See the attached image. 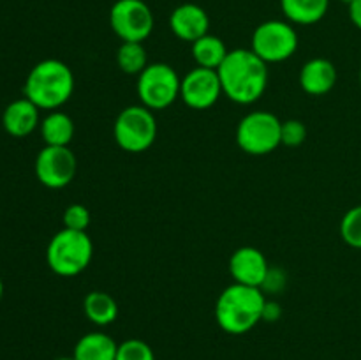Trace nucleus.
I'll return each instance as SVG.
<instances>
[{
    "label": "nucleus",
    "instance_id": "nucleus-1",
    "mask_svg": "<svg viewBox=\"0 0 361 360\" xmlns=\"http://www.w3.org/2000/svg\"><path fill=\"white\" fill-rule=\"evenodd\" d=\"M217 73L222 94L236 104H252L259 101L268 87V64L252 49H231Z\"/></svg>",
    "mask_w": 361,
    "mask_h": 360
},
{
    "label": "nucleus",
    "instance_id": "nucleus-2",
    "mask_svg": "<svg viewBox=\"0 0 361 360\" xmlns=\"http://www.w3.org/2000/svg\"><path fill=\"white\" fill-rule=\"evenodd\" d=\"M264 304L267 296L263 289L233 282L219 295L215 304V320L228 334H247L263 320Z\"/></svg>",
    "mask_w": 361,
    "mask_h": 360
},
{
    "label": "nucleus",
    "instance_id": "nucleus-3",
    "mask_svg": "<svg viewBox=\"0 0 361 360\" xmlns=\"http://www.w3.org/2000/svg\"><path fill=\"white\" fill-rule=\"evenodd\" d=\"M74 92V74L66 62L46 59L35 64L25 81V97L39 109H59Z\"/></svg>",
    "mask_w": 361,
    "mask_h": 360
},
{
    "label": "nucleus",
    "instance_id": "nucleus-4",
    "mask_svg": "<svg viewBox=\"0 0 361 360\" xmlns=\"http://www.w3.org/2000/svg\"><path fill=\"white\" fill-rule=\"evenodd\" d=\"M94 244L87 232L63 228L53 235L46 249L48 267L62 277H74L90 265Z\"/></svg>",
    "mask_w": 361,
    "mask_h": 360
},
{
    "label": "nucleus",
    "instance_id": "nucleus-5",
    "mask_svg": "<svg viewBox=\"0 0 361 360\" xmlns=\"http://www.w3.org/2000/svg\"><path fill=\"white\" fill-rule=\"evenodd\" d=\"M113 134L118 147L129 154L148 150L157 138V120L154 112L143 104L127 106L116 116Z\"/></svg>",
    "mask_w": 361,
    "mask_h": 360
},
{
    "label": "nucleus",
    "instance_id": "nucleus-6",
    "mask_svg": "<svg viewBox=\"0 0 361 360\" xmlns=\"http://www.w3.org/2000/svg\"><path fill=\"white\" fill-rule=\"evenodd\" d=\"M180 87L182 80L178 73L169 64L155 62L148 64L137 76L136 88L141 104L152 112H159L169 108L180 97Z\"/></svg>",
    "mask_w": 361,
    "mask_h": 360
},
{
    "label": "nucleus",
    "instance_id": "nucleus-7",
    "mask_svg": "<svg viewBox=\"0 0 361 360\" xmlns=\"http://www.w3.org/2000/svg\"><path fill=\"white\" fill-rule=\"evenodd\" d=\"M282 122L270 112H250L236 129V143L249 155L271 154L281 141Z\"/></svg>",
    "mask_w": 361,
    "mask_h": 360
},
{
    "label": "nucleus",
    "instance_id": "nucleus-8",
    "mask_svg": "<svg viewBox=\"0 0 361 360\" xmlns=\"http://www.w3.org/2000/svg\"><path fill=\"white\" fill-rule=\"evenodd\" d=\"M254 53L267 64L284 62L298 49V34L289 21L268 20L252 32Z\"/></svg>",
    "mask_w": 361,
    "mask_h": 360
},
{
    "label": "nucleus",
    "instance_id": "nucleus-9",
    "mask_svg": "<svg viewBox=\"0 0 361 360\" xmlns=\"http://www.w3.org/2000/svg\"><path fill=\"white\" fill-rule=\"evenodd\" d=\"M109 25L122 42H143L154 32L155 18L143 0H116L109 11Z\"/></svg>",
    "mask_w": 361,
    "mask_h": 360
},
{
    "label": "nucleus",
    "instance_id": "nucleus-10",
    "mask_svg": "<svg viewBox=\"0 0 361 360\" xmlns=\"http://www.w3.org/2000/svg\"><path fill=\"white\" fill-rule=\"evenodd\" d=\"M78 169L76 155L69 147L46 145L35 157V176L48 189H62L74 180Z\"/></svg>",
    "mask_w": 361,
    "mask_h": 360
},
{
    "label": "nucleus",
    "instance_id": "nucleus-11",
    "mask_svg": "<svg viewBox=\"0 0 361 360\" xmlns=\"http://www.w3.org/2000/svg\"><path fill=\"white\" fill-rule=\"evenodd\" d=\"M222 95V85L219 73L215 69L194 67L182 78L180 97L189 108L208 109L219 101Z\"/></svg>",
    "mask_w": 361,
    "mask_h": 360
},
{
    "label": "nucleus",
    "instance_id": "nucleus-12",
    "mask_svg": "<svg viewBox=\"0 0 361 360\" xmlns=\"http://www.w3.org/2000/svg\"><path fill=\"white\" fill-rule=\"evenodd\" d=\"M268 272H270V267H268L267 256L256 247H238L231 254L229 274L238 284L261 288Z\"/></svg>",
    "mask_w": 361,
    "mask_h": 360
},
{
    "label": "nucleus",
    "instance_id": "nucleus-13",
    "mask_svg": "<svg viewBox=\"0 0 361 360\" xmlns=\"http://www.w3.org/2000/svg\"><path fill=\"white\" fill-rule=\"evenodd\" d=\"M169 27L176 37L192 44L194 41L208 34L210 18H208L207 11L197 4H180L169 16Z\"/></svg>",
    "mask_w": 361,
    "mask_h": 360
},
{
    "label": "nucleus",
    "instance_id": "nucleus-14",
    "mask_svg": "<svg viewBox=\"0 0 361 360\" xmlns=\"http://www.w3.org/2000/svg\"><path fill=\"white\" fill-rule=\"evenodd\" d=\"M337 67L334 62L321 56L305 62L300 71V85L309 95H324L331 92L337 85Z\"/></svg>",
    "mask_w": 361,
    "mask_h": 360
},
{
    "label": "nucleus",
    "instance_id": "nucleus-15",
    "mask_svg": "<svg viewBox=\"0 0 361 360\" xmlns=\"http://www.w3.org/2000/svg\"><path fill=\"white\" fill-rule=\"evenodd\" d=\"M2 126L11 136L25 138L34 133L39 126V108L30 99H16L6 108Z\"/></svg>",
    "mask_w": 361,
    "mask_h": 360
},
{
    "label": "nucleus",
    "instance_id": "nucleus-16",
    "mask_svg": "<svg viewBox=\"0 0 361 360\" xmlns=\"http://www.w3.org/2000/svg\"><path fill=\"white\" fill-rule=\"evenodd\" d=\"M118 344L104 332H90L83 335L74 346L73 356L76 360H115Z\"/></svg>",
    "mask_w": 361,
    "mask_h": 360
},
{
    "label": "nucleus",
    "instance_id": "nucleus-17",
    "mask_svg": "<svg viewBox=\"0 0 361 360\" xmlns=\"http://www.w3.org/2000/svg\"><path fill=\"white\" fill-rule=\"evenodd\" d=\"M284 16L293 25H314L323 20L330 0H281Z\"/></svg>",
    "mask_w": 361,
    "mask_h": 360
},
{
    "label": "nucleus",
    "instance_id": "nucleus-18",
    "mask_svg": "<svg viewBox=\"0 0 361 360\" xmlns=\"http://www.w3.org/2000/svg\"><path fill=\"white\" fill-rule=\"evenodd\" d=\"M41 136L49 147H69L74 138V122L67 113L51 112L42 119Z\"/></svg>",
    "mask_w": 361,
    "mask_h": 360
},
{
    "label": "nucleus",
    "instance_id": "nucleus-19",
    "mask_svg": "<svg viewBox=\"0 0 361 360\" xmlns=\"http://www.w3.org/2000/svg\"><path fill=\"white\" fill-rule=\"evenodd\" d=\"M83 313L94 325L106 327L118 316V304L106 292H90L83 300Z\"/></svg>",
    "mask_w": 361,
    "mask_h": 360
},
{
    "label": "nucleus",
    "instance_id": "nucleus-20",
    "mask_svg": "<svg viewBox=\"0 0 361 360\" xmlns=\"http://www.w3.org/2000/svg\"><path fill=\"white\" fill-rule=\"evenodd\" d=\"M228 53L229 49L226 48L224 41L217 35L207 34L192 42V59L196 60L197 67L217 71L228 56Z\"/></svg>",
    "mask_w": 361,
    "mask_h": 360
},
{
    "label": "nucleus",
    "instance_id": "nucleus-21",
    "mask_svg": "<svg viewBox=\"0 0 361 360\" xmlns=\"http://www.w3.org/2000/svg\"><path fill=\"white\" fill-rule=\"evenodd\" d=\"M116 64H118L122 73L137 74L140 76L145 71V67L148 66L147 49H145L143 42H122L118 52H116Z\"/></svg>",
    "mask_w": 361,
    "mask_h": 360
},
{
    "label": "nucleus",
    "instance_id": "nucleus-22",
    "mask_svg": "<svg viewBox=\"0 0 361 360\" xmlns=\"http://www.w3.org/2000/svg\"><path fill=\"white\" fill-rule=\"evenodd\" d=\"M341 235L348 246L361 249V205L345 212L341 221Z\"/></svg>",
    "mask_w": 361,
    "mask_h": 360
},
{
    "label": "nucleus",
    "instance_id": "nucleus-23",
    "mask_svg": "<svg viewBox=\"0 0 361 360\" xmlns=\"http://www.w3.org/2000/svg\"><path fill=\"white\" fill-rule=\"evenodd\" d=\"M115 360H155L154 349L141 339H127L120 342Z\"/></svg>",
    "mask_w": 361,
    "mask_h": 360
},
{
    "label": "nucleus",
    "instance_id": "nucleus-24",
    "mask_svg": "<svg viewBox=\"0 0 361 360\" xmlns=\"http://www.w3.org/2000/svg\"><path fill=\"white\" fill-rule=\"evenodd\" d=\"M63 228L76 229V232H87V228L90 226V212L85 205L81 203H73L63 210L62 215Z\"/></svg>",
    "mask_w": 361,
    "mask_h": 360
},
{
    "label": "nucleus",
    "instance_id": "nucleus-25",
    "mask_svg": "<svg viewBox=\"0 0 361 360\" xmlns=\"http://www.w3.org/2000/svg\"><path fill=\"white\" fill-rule=\"evenodd\" d=\"M307 138V127L302 120H286L282 122L281 141L286 147H300Z\"/></svg>",
    "mask_w": 361,
    "mask_h": 360
},
{
    "label": "nucleus",
    "instance_id": "nucleus-26",
    "mask_svg": "<svg viewBox=\"0 0 361 360\" xmlns=\"http://www.w3.org/2000/svg\"><path fill=\"white\" fill-rule=\"evenodd\" d=\"M284 282H286L284 274L279 270H271L270 268V272H268L261 289H267V292H279V289L284 288Z\"/></svg>",
    "mask_w": 361,
    "mask_h": 360
},
{
    "label": "nucleus",
    "instance_id": "nucleus-27",
    "mask_svg": "<svg viewBox=\"0 0 361 360\" xmlns=\"http://www.w3.org/2000/svg\"><path fill=\"white\" fill-rule=\"evenodd\" d=\"M281 313H282V309L277 302L267 300V304H264V311H263V320L275 321L279 316H281Z\"/></svg>",
    "mask_w": 361,
    "mask_h": 360
},
{
    "label": "nucleus",
    "instance_id": "nucleus-28",
    "mask_svg": "<svg viewBox=\"0 0 361 360\" xmlns=\"http://www.w3.org/2000/svg\"><path fill=\"white\" fill-rule=\"evenodd\" d=\"M349 18H351L353 25L361 30V0H355L349 6Z\"/></svg>",
    "mask_w": 361,
    "mask_h": 360
},
{
    "label": "nucleus",
    "instance_id": "nucleus-29",
    "mask_svg": "<svg viewBox=\"0 0 361 360\" xmlns=\"http://www.w3.org/2000/svg\"><path fill=\"white\" fill-rule=\"evenodd\" d=\"M2 296H4V282L2 279H0V300H2Z\"/></svg>",
    "mask_w": 361,
    "mask_h": 360
},
{
    "label": "nucleus",
    "instance_id": "nucleus-30",
    "mask_svg": "<svg viewBox=\"0 0 361 360\" xmlns=\"http://www.w3.org/2000/svg\"><path fill=\"white\" fill-rule=\"evenodd\" d=\"M55 360H76V359H74V356H59V359Z\"/></svg>",
    "mask_w": 361,
    "mask_h": 360
},
{
    "label": "nucleus",
    "instance_id": "nucleus-31",
    "mask_svg": "<svg viewBox=\"0 0 361 360\" xmlns=\"http://www.w3.org/2000/svg\"><path fill=\"white\" fill-rule=\"evenodd\" d=\"M341 2H344V4H345V6H348V7H349V6H351V4H353V2H355V0H341Z\"/></svg>",
    "mask_w": 361,
    "mask_h": 360
},
{
    "label": "nucleus",
    "instance_id": "nucleus-32",
    "mask_svg": "<svg viewBox=\"0 0 361 360\" xmlns=\"http://www.w3.org/2000/svg\"><path fill=\"white\" fill-rule=\"evenodd\" d=\"M360 85H361V67H360Z\"/></svg>",
    "mask_w": 361,
    "mask_h": 360
}]
</instances>
